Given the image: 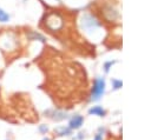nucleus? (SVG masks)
<instances>
[{
    "label": "nucleus",
    "instance_id": "f257e3e1",
    "mask_svg": "<svg viewBox=\"0 0 151 140\" xmlns=\"http://www.w3.org/2000/svg\"><path fill=\"white\" fill-rule=\"evenodd\" d=\"M103 91H104V81H103V80H100V79L96 80L94 86H93V92H92L93 98H94V99L99 98V95L103 93Z\"/></svg>",
    "mask_w": 151,
    "mask_h": 140
},
{
    "label": "nucleus",
    "instance_id": "f03ea898",
    "mask_svg": "<svg viewBox=\"0 0 151 140\" xmlns=\"http://www.w3.org/2000/svg\"><path fill=\"white\" fill-rule=\"evenodd\" d=\"M83 124V118L81 116H74L71 121H70V127L71 128H79Z\"/></svg>",
    "mask_w": 151,
    "mask_h": 140
},
{
    "label": "nucleus",
    "instance_id": "7ed1b4c3",
    "mask_svg": "<svg viewBox=\"0 0 151 140\" xmlns=\"http://www.w3.org/2000/svg\"><path fill=\"white\" fill-rule=\"evenodd\" d=\"M8 19H9V15L0 8V21L1 22H6V21H8Z\"/></svg>",
    "mask_w": 151,
    "mask_h": 140
},
{
    "label": "nucleus",
    "instance_id": "20e7f679",
    "mask_svg": "<svg viewBox=\"0 0 151 140\" xmlns=\"http://www.w3.org/2000/svg\"><path fill=\"white\" fill-rule=\"evenodd\" d=\"M90 113L91 114H97V115H103L104 114V111L100 107H93L92 109H90Z\"/></svg>",
    "mask_w": 151,
    "mask_h": 140
},
{
    "label": "nucleus",
    "instance_id": "39448f33",
    "mask_svg": "<svg viewBox=\"0 0 151 140\" xmlns=\"http://www.w3.org/2000/svg\"><path fill=\"white\" fill-rule=\"evenodd\" d=\"M96 140H101V138H100V135H97V136H96Z\"/></svg>",
    "mask_w": 151,
    "mask_h": 140
},
{
    "label": "nucleus",
    "instance_id": "423d86ee",
    "mask_svg": "<svg viewBox=\"0 0 151 140\" xmlns=\"http://www.w3.org/2000/svg\"><path fill=\"white\" fill-rule=\"evenodd\" d=\"M44 140H47V139H44Z\"/></svg>",
    "mask_w": 151,
    "mask_h": 140
}]
</instances>
